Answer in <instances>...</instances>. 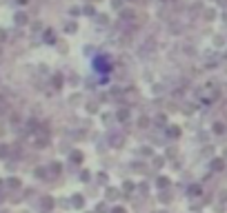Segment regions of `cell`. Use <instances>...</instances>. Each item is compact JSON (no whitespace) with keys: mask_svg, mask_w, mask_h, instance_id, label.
I'll return each instance as SVG.
<instances>
[{"mask_svg":"<svg viewBox=\"0 0 227 213\" xmlns=\"http://www.w3.org/2000/svg\"><path fill=\"white\" fill-rule=\"evenodd\" d=\"M51 207H54V200H51V198H42V209L49 211Z\"/></svg>","mask_w":227,"mask_h":213,"instance_id":"cell-1","label":"cell"},{"mask_svg":"<svg viewBox=\"0 0 227 213\" xmlns=\"http://www.w3.org/2000/svg\"><path fill=\"white\" fill-rule=\"evenodd\" d=\"M71 204H74L76 209H80V207L85 204V202H82V198H80V196H74V200H71Z\"/></svg>","mask_w":227,"mask_h":213,"instance_id":"cell-2","label":"cell"},{"mask_svg":"<svg viewBox=\"0 0 227 213\" xmlns=\"http://www.w3.org/2000/svg\"><path fill=\"white\" fill-rule=\"evenodd\" d=\"M71 158H74V162H80V160H82V153H80V151H74Z\"/></svg>","mask_w":227,"mask_h":213,"instance_id":"cell-3","label":"cell"},{"mask_svg":"<svg viewBox=\"0 0 227 213\" xmlns=\"http://www.w3.org/2000/svg\"><path fill=\"white\" fill-rule=\"evenodd\" d=\"M9 187H11V189H16V187H20V182H18V180L14 178V180H9Z\"/></svg>","mask_w":227,"mask_h":213,"instance_id":"cell-4","label":"cell"},{"mask_svg":"<svg viewBox=\"0 0 227 213\" xmlns=\"http://www.w3.org/2000/svg\"><path fill=\"white\" fill-rule=\"evenodd\" d=\"M212 166H214V169H216V171H221V169H223V162H221V160H216V162H214Z\"/></svg>","mask_w":227,"mask_h":213,"instance_id":"cell-5","label":"cell"},{"mask_svg":"<svg viewBox=\"0 0 227 213\" xmlns=\"http://www.w3.org/2000/svg\"><path fill=\"white\" fill-rule=\"evenodd\" d=\"M114 213H125V209H120V207H118V209H114Z\"/></svg>","mask_w":227,"mask_h":213,"instance_id":"cell-6","label":"cell"}]
</instances>
